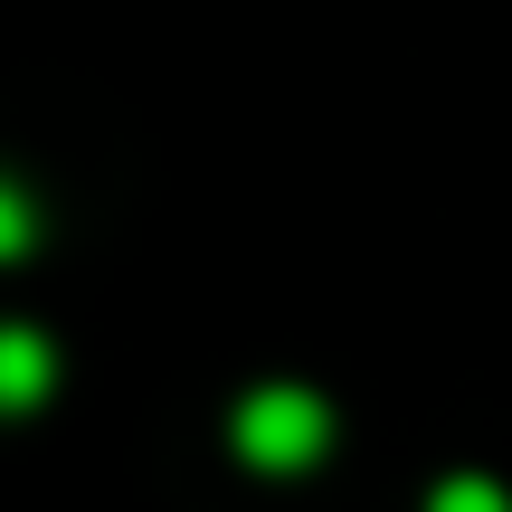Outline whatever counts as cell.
<instances>
[{
  "mask_svg": "<svg viewBox=\"0 0 512 512\" xmlns=\"http://www.w3.org/2000/svg\"><path fill=\"white\" fill-rule=\"evenodd\" d=\"M29 238H38V209L0 181V266H10V256H29Z\"/></svg>",
  "mask_w": 512,
  "mask_h": 512,
  "instance_id": "obj_4",
  "label": "cell"
},
{
  "mask_svg": "<svg viewBox=\"0 0 512 512\" xmlns=\"http://www.w3.org/2000/svg\"><path fill=\"white\" fill-rule=\"evenodd\" d=\"M57 389V351H48V332H29V323H0V408H38Z\"/></svg>",
  "mask_w": 512,
  "mask_h": 512,
  "instance_id": "obj_2",
  "label": "cell"
},
{
  "mask_svg": "<svg viewBox=\"0 0 512 512\" xmlns=\"http://www.w3.org/2000/svg\"><path fill=\"white\" fill-rule=\"evenodd\" d=\"M427 512H512V503H503V484L456 475V484H437V503H427Z\"/></svg>",
  "mask_w": 512,
  "mask_h": 512,
  "instance_id": "obj_3",
  "label": "cell"
},
{
  "mask_svg": "<svg viewBox=\"0 0 512 512\" xmlns=\"http://www.w3.org/2000/svg\"><path fill=\"white\" fill-rule=\"evenodd\" d=\"M332 446V408L313 399V389H256V399L238 408V456L266 465V475H304L313 456Z\"/></svg>",
  "mask_w": 512,
  "mask_h": 512,
  "instance_id": "obj_1",
  "label": "cell"
}]
</instances>
